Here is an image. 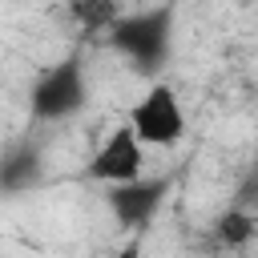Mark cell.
Returning a JSON list of instances; mask_svg holds the SVG:
<instances>
[{"mask_svg":"<svg viewBox=\"0 0 258 258\" xmlns=\"http://www.w3.org/2000/svg\"><path fill=\"white\" fill-rule=\"evenodd\" d=\"M40 149L36 145H12L4 157H0V189L8 194H20V189H32L40 181Z\"/></svg>","mask_w":258,"mask_h":258,"instance_id":"6","label":"cell"},{"mask_svg":"<svg viewBox=\"0 0 258 258\" xmlns=\"http://www.w3.org/2000/svg\"><path fill=\"white\" fill-rule=\"evenodd\" d=\"M81 105H85L81 60H60L36 77V85H32V117L36 121H64Z\"/></svg>","mask_w":258,"mask_h":258,"instance_id":"3","label":"cell"},{"mask_svg":"<svg viewBox=\"0 0 258 258\" xmlns=\"http://www.w3.org/2000/svg\"><path fill=\"white\" fill-rule=\"evenodd\" d=\"M69 12H73V20H77L85 32H105V28L121 16L117 0H69Z\"/></svg>","mask_w":258,"mask_h":258,"instance_id":"7","label":"cell"},{"mask_svg":"<svg viewBox=\"0 0 258 258\" xmlns=\"http://www.w3.org/2000/svg\"><path fill=\"white\" fill-rule=\"evenodd\" d=\"M214 238H218L222 246H246V242L254 238V214H246V210H226V214L218 218V226H214Z\"/></svg>","mask_w":258,"mask_h":258,"instance_id":"8","label":"cell"},{"mask_svg":"<svg viewBox=\"0 0 258 258\" xmlns=\"http://www.w3.org/2000/svg\"><path fill=\"white\" fill-rule=\"evenodd\" d=\"M133 137L141 145H177L185 137V113H181V101L169 85H153L133 109H129V121Z\"/></svg>","mask_w":258,"mask_h":258,"instance_id":"2","label":"cell"},{"mask_svg":"<svg viewBox=\"0 0 258 258\" xmlns=\"http://www.w3.org/2000/svg\"><path fill=\"white\" fill-rule=\"evenodd\" d=\"M165 189H169L165 177H149V181L145 177H133V181H121V185L109 189V210H113V218L121 226H145L157 214Z\"/></svg>","mask_w":258,"mask_h":258,"instance_id":"5","label":"cell"},{"mask_svg":"<svg viewBox=\"0 0 258 258\" xmlns=\"http://www.w3.org/2000/svg\"><path fill=\"white\" fill-rule=\"evenodd\" d=\"M113 44L141 69H157L169 52V12L153 8V12H137V16H117L113 24Z\"/></svg>","mask_w":258,"mask_h":258,"instance_id":"1","label":"cell"},{"mask_svg":"<svg viewBox=\"0 0 258 258\" xmlns=\"http://www.w3.org/2000/svg\"><path fill=\"white\" fill-rule=\"evenodd\" d=\"M141 141L133 137V129L129 125H117L105 141H101V149L93 153V161H89V177H97V181H109V185H121V181H133V177H141Z\"/></svg>","mask_w":258,"mask_h":258,"instance_id":"4","label":"cell"},{"mask_svg":"<svg viewBox=\"0 0 258 258\" xmlns=\"http://www.w3.org/2000/svg\"><path fill=\"white\" fill-rule=\"evenodd\" d=\"M109 258H141V238H129L121 250H113Z\"/></svg>","mask_w":258,"mask_h":258,"instance_id":"9","label":"cell"}]
</instances>
